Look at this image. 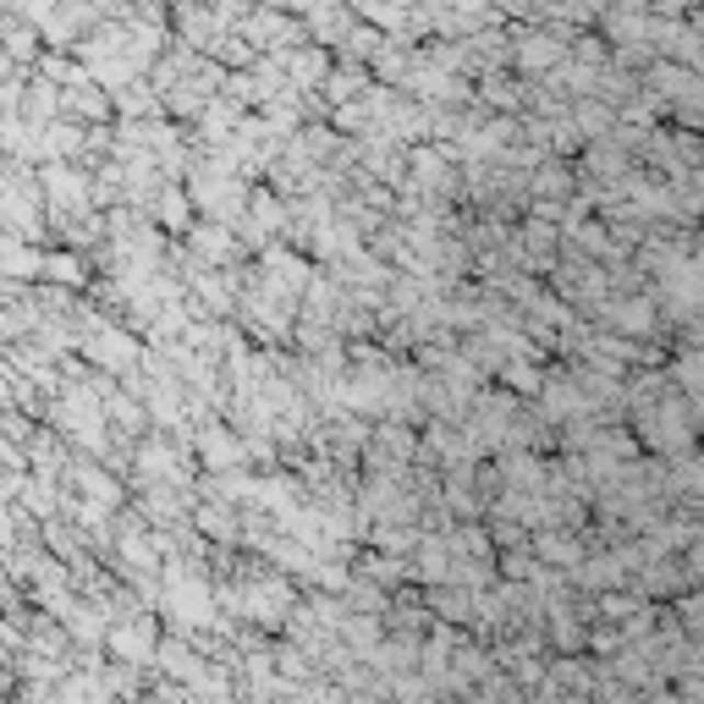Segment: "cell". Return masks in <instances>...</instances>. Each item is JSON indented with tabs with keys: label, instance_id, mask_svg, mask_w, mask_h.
I'll return each mask as SVG.
<instances>
[{
	"label": "cell",
	"instance_id": "cell-11",
	"mask_svg": "<svg viewBox=\"0 0 704 704\" xmlns=\"http://www.w3.org/2000/svg\"><path fill=\"white\" fill-rule=\"evenodd\" d=\"M45 275H56V281H83V270H78V259H67V253H56V259H45Z\"/></svg>",
	"mask_w": 704,
	"mask_h": 704
},
{
	"label": "cell",
	"instance_id": "cell-1",
	"mask_svg": "<svg viewBox=\"0 0 704 704\" xmlns=\"http://www.w3.org/2000/svg\"><path fill=\"white\" fill-rule=\"evenodd\" d=\"M600 314H605V325L622 330V341H644L660 330V314L649 297H611V303H600Z\"/></svg>",
	"mask_w": 704,
	"mask_h": 704
},
{
	"label": "cell",
	"instance_id": "cell-9",
	"mask_svg": "<svg viewBox=\"0 0 704 704\" xmlns=\"http://www.w3.org/2000/svg\"><path fill=\"white\" fill-rule=\"evenodd\" d=\"M198 523H204L209 540H237V512H231V507H204Z\"/></svg>",
	"mask_w": 704,
	"mask_h": 704
},
{
	"label": "cell",
	"instance_id": "cell-10",
	"mask_svg": "<svg viewBox=\"0 0 704 704\" xmlns=\"http://www.w3.org/2000/svg\"><path fill=\"white\" fill-rule=\"evenodd\" d=\"M567 188H572V177H567L556 160H550V166L540 171V182H534V193H567Z\"/></svg>",
	"mask_w": 704,
	"mask_h": 704
},
{
	"label": "cell",
	"instance_id": "cell-6",
	"mask_svg": "<svg viewBox=\"0 0 704 704\" xmlns=\"http://www.w3.org/2000/svg\"><path fill=\"white\" fill-rule=\"evenodd\" d=\"M275 67H286L292 89H308V83H325L330 78V61L319 50H286V56H275Z\"/></svg>",
	"mask_w": 704,
	"mask_h": 704
},
{
	"label": "cell",
	"instance_id": "cell-4",
	"mask_svg": "<svg viewBox=\"0 0 704 704\" xmlns=\"http://www.w3.org/2000/svg\"><path fill=\"white\" fill-rule=\"evenodd\" d=\"M518 61H523L529 72H550V67L567 61V39H556V34H529V39H518Z\"/></svg>",
	"mask_w": 704,
	"mask_h": 704
},
{
	"label": "cell",
	"instance_id": "cell-2",
	"mask_svg": "<svg viewBox=\"0 0 704 704\" xmlns=\"http://www.w3.org/2000/svg\"><path fill=\"white\" fill-rule=\"evenodd\" d=\"M198 457L209 463V468H220V474H231L242 457H248V446L231 435V430H220V424H209L204 435H198Z\"/></svg>",
	"mask_w": 704,
	"mask_h": 704
},
{
	"label": "cell",
	"instance_id": "cell-7",
	"mask_svg": "<svg viewBox=\"0 0 704 704\" xmlns=\"http://www.w3.org/2000/svg\"><path fill=\"white\" fill-rule=\"evenodd\" d=\"M231 259V231L226 226H193V264H220Z\"/></svg>",
	"mask_w": 704,
	"mask_h": 704
},
{
	"label": "cell",
	"instance_id": "cell-3",
	"mask_svg": "<svg viewBox=\"0 0 704 704\" xmlns=\"http://www.w3.org/2000/svg\"><path fill=\"white\" fill-rule=\"evenodd\" d=\"M111 644H116V655H122V660H155V649H160V638H155V622H149V616L122 622V627L111 633Z\"/></svg>",
	"mask_w": 704,
	"mask_h": 704
},
{
	"label": "cell",
	"instance_id": "cell-5",
	"mask_svg": "<svg viewBox=\"0 0 704 704\" xmlns=\"http://www.w3.org/2000/svg\"><path fill=\"white\" fill-rule=\"evenodd\" d=\"M89 352H94V364H105V370H133V364H138V347H133V336H122V330H100V336L89 341Z\"/></svg>",
	"mask_w": 704,
	"mask_h": 704
},
{
	"label": "cell",
	"instance_id": "cell-8",
	"mask_svg": "<svg viewBox=\"0 0 704 704\" xmlns=\"http://www.w3.org/2000/svg\"><path fill=\"white\" fill-rule=\"evenodd\" d=\"M534 550H540V561H561V567H583V550H578V540H567V534H550V529H540V540H534Z\"/></svg>",
	"mask_w": 704,
	"mask_h": 704
}]
</instances>
